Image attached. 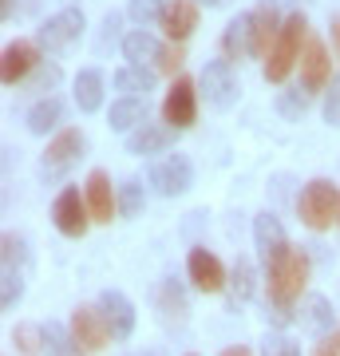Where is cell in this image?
<instances>
[{
	"instance_id": "9a60e30c",
	"label": "cell",
	"mask_w": 340,
	"mask_h": 356,
	"mask_svg": "<svg viewBox=\"0 0 340 356\" xmlns=\"http://www.w3.org/2000/svg\"><path fill=\"white\" fill-rule=\"evenodd\" d=\"M95 305H99V313H103V321H107V329H111L115 341H127V337L135 332V305L127 301V293L103 289Z\"/></svg>"
},
{
	"instance_id": "1f68e13d",
	"label": "cell",
	"mask_w": 340,
	"mask_h": 356,
	"mask_svg": "<svg viewBox=\"0 0 340 356\" xmlns=\"http://www.w3.org/2000/svg\"><path fill=\"white\" fill-rule=\"evenodd\" d=\"M163 13H166V0H131V4H127V16L139 28L163 24Z\"/></svg>"
},
{
	"instance_id": "52a82bcc",
	"label": "cell",
	"mask_w": 340,
	"mask_h": 356,
	"mask_svg": "<svg viewBox=\"0 0 340 356\" xmlns=\"http://www.w3.org/2000/svg\"><path fill=\"white\" fill-rule=\"evenodd\" d=\"M72 341L79 344L83 356L103 353V348L115 341L111 329H107V321H103V313H99V305H76L72 309Z\"/></svg>"
},
{
	"instance_id": "2e32d148",
	"label": "cell",
	"mask_w": 340,
	"mask_h": 356,
	"mask_svg": "<svg viewBox=\"0 0 340 356\" xmlns=\"http://www.w3.org/2000/svg\"><path fill=\"white\" fill-rule=\"evenodd\" d=\"M253 245H257V254H261L265 266H269V261H277V257L289 250V238H285V226H281L277 214L261 210V214L253 218Z\"/></svg>"
},
{
	"instance_id": "b9f144b4",
	"label": "cell",
	"mask_w": 340,
	"mask_h": 356,
	"mask_svg": "<svg viewBox=\"0 0 340 356\" xmlns=\"http://www.w3.org/2000/svg\"><path fill=\"white\" fill-rule=\"evenodd\" d=\"M119 24H123V16H119V13H107V16H103V44L119 36Z\"/></svg>"
},
{
	"instance_id": "8fae6325",
	"label": "cell",
	"mask_w": 340,
	"mask_h": 356,
	"mask_svg": "<svg viewBox=\"0 0 340 356\" xmlns=\"http://www.w3.org/2000/svg\"><path fill=\"white\" fill-rule=\"evenodd\" d=\"M40 64H44V60H40L36 40H13V44H4V60H0V79H4V88L24 83Z\"/></svg>"
},
{
	"instance_id": "f6af8a7d",
	"label": "cell",
	"mask_w": 340,
	"mask_h": 356,
	"mask_svg": "<svg viewBox=\"0 0 340 356\" xmlns=\"http://www.w3.org/2000/svg\"><path fill=\"white\" fill-rule=\"evenodd\" d=\"M332 48H337V56H340V16L332 20Z\"/></svg>"
},
{
	"instance_id": "d4e9b609",
	"label": "cell",
	"mask_w": 340,
	"mask_h": 356,
	"mask_svg": "<svg viewBox=\"0 0 340 356\" xmlns=\"http://www.w3.org/2000/svg\"><path fill=\"white\" fill-rule=\"evenodd\" d=\"M107 123H111V131H123V135L139 131L147 123V99H115L107 111Z\"/></svg>"
},
{
	"instance_id": "ac0fdd59",
	"label": "cell",
	"mask_w": 340,
	"mask_h": 356,
	"mask_svg": "<svg viewBox=\"0 0 340 356\" xmlns=\"http://www.w3.org/2000/svg\"><path fill=\"white\" fill-rule=\"evenodd\" d=\"M250 20H253V56L265 60L285 20H281V13H277V4H273V0H261V4L250 13Z\"/></svg>"
},
{
	"instance_id": "83f0119b",
	"label": "cell",
	"mask_w": 340,
	"mask_h": 356,
	"mask_svg": "<svg viewBox=\"0 0 340 356\" xmlns=\"http://www.w3.org/2000/svg\"><path fill=\"white\" fill-rule=\"evenodd\" d=\"M253 281H257V273H253V261H250V257H238V261H234V269H229L234 305H238V301H250V297H253Z\"/></svg>"
},
{
	"instance_id": "ee69618b",
	"label": "cell",
	"mask_w": 340,
	"mask_h": 356,
	"mask_svg": "<svg viewBox=\"0 0 340 356\" xmlns=\"http://www.w3.org/2000/svg\"><path fill=\"white\" fill-rule=\"evenodd\" d=\"M218 356H253V353L245 348V344H229V348H222Z\"/></svg>"
},
{
	"instance_id": "e0dca14e",
	"label": "cell",
	"mask_w": 340,
	"mask_h": 356,
	"mask_svg": "<svg viewBox=\"0 0 340 356\" xmlns=\"http://www.w3.org/2000/svg\"><path fill=\"white\" fill-rule=\"evenodd\" d=\"M170 44H186L198 28V0H166V13H163V24Z\"/></svg>"
},
{
	"instance_id": "7a4b0ae2",
	"label": "cell",
	"mask_w": 340,
	"mask_h": 356,
	"mask_svg": "<svg viewBox=\"0 0 340 356\" xmlns=\"http://www.w3.org/2000/svg\"><path fill=\"white\" fill-rule=\"evenodd\" d=\"M305 28H309L305 13L285 16V24H281L277 40H273V48H269V56H265V79H269V83H285V79H289V72L301 64L305 40H309V36H305Z\"/></svg>"
},
{
	"instance_id": "603a6c76",
	"label": "cell",
	"mask_w": 340,
	"mask_h": 356,
	"mask_svg": "<svg viewBox=\"0 0 340 356\" xmlns=\"http://www.w3.org/2000/svg\"><path fill=\"white\" fill-rule=\"evenodd\" d=\"M297 317H301V325L313 332L316 341L332 332V305H328L321 293H309V297H305V301H301V313H297Z\"/></svg>"
},
{
	"instance_id": "d590c367",
	"label": "cell",
	"mask_w": 340,
	"mask_h": 356,
	"mask_svg": "<svg viewBox=\"0 0 340 356\" xmlns=\"http://www.w3.org/2000/svg\"><path fill=\"white\" fill-rule=\"evenodd\" d=\"M0 245H4V266H13V269L28 266V242L20 238V234H4Z\"/></svg>"
},
{
	"instance_id": "cb8c5ba5",
	"label": "cell",
	"mask_w": 340,
	"mask_h": 356,
	"mask_svg": "<svg viewBox=\"0 0 340 356\" xmlns=\"http://www.w3.org/2000/svg\"><path fill=\"white\" fill-rule=\"evenodd\" d=\"M76 107L83 115H95L103 107V72L99 67H83L76 76Z\"/></svg>"
},
{
	"instance_id": "484cf974",
	"label": "cell",
	"mask_w": 340,
	"mask_h": 356,
	"mask_svg": "<svg viewBox=\"0 0 340 356\" xmlns=\"http://www.w3.org/2000/svg\"><path fill=\"white\" fill-rule=\"evenodd\" d=\"M60 123H63V99H56V95H44L28 111V131L32 135H51V131H60Z\"/></svg>"
},
{
	"instance_id": "5b68a950",
	"label": "cell",
	"mask_w": 340,
	"mask_h": 356,
	"mask_svg": "<svg viewBox=\"0 0 340 356\" xmlns=\"http://www.w3.org/2000/svg\"><path fill=\"white\" fill-rule=\"evenodd\" d=\"M238 76H234V64L229 60H206V67H202L198 76V95L214 111H229L234 103H238Z\"/></svg>"
},
{
	"instance_id": "4fadbf2b",
	"label": "cell",
	"mask_w": 340,
	"mask_h": 356,
	"mask_svg": "<svg viewBox=\"0 0 340 356\" xmlns=\"http://www.w3.org/2000/svg\"><path fill=\"white\" fill-rule=\"evenodd\" d=\"M186 273H190V281H194L198 293H222L229 285V269L222 266L206 245H194L186 254Z\"/></svg>"
},
{
	"instance_id": "7c38bea8",
	"label": "cell",
	"mask_w": 340,
	"mask_h": 356,
	"mask_svg": "<svg viewBox=\"0 0 340 356\" xmlns=\"http://www.w3.org/2000/svg\"><path fill=\"white\" fill-rule=\"evenodd\" d=\"M301 91H309V95H316V91H328V83H332V60H328V48L325 40L309 36L305 40V51H301Z\"/></svg>"
},
{
	"instance_id": "60d3db41",
	"label": "cell",
	"mask_w": 340,
	"mask_h": 356,
	"mask_svg": "<svg viewBox=\"0 0 340 356\" xmlns=\"http://www.w3.org/2000/svg\"><path fill=\"white\" fill-rule=\"evenodd\" d=\"M265 317L273 321V325H289V321H293V309H285V305H269V301H265Z\"/></svg>"
},
{
	"instance_id": "5bb4252c",
	"label": "cell",
	"mask_w": 340,
	"mask_h": 356,
	"mask_svg": "<svg viewBox=\"0 0 340 356\" xmlns=\"http://www.w3.org/2000/svg\"><path fill=\"white\" fill-rule=\"evenodd\" d=\"M83 198H88L91 222H99V226H107V222L119 214V194L111 191V178H107V170H91L88 182H83Z\"/></svg>"
},
{
	"instance_id": "f546056e",
	"label": "cell",
	"mask_w": 340,
	"mask_h": 356,
	"mask_svg": "<svg viewBox=\"0 0 340 356\" xmlns=\"http://www.w3.org/2000/svg\"><path fill=\"white\" fill-rule=\"evenodd\" d=\"M0 281H4V289H0V309H4V313H13V309L20 305V297H24V269L4 266Z\"/></svg>"
},
{
	"instance_id": "74e56055",
	"label": "cell",
	"mask_w": 340,
	"mask_h": 356,
	"mask_svg": "<svg viewBox=\"0 0 340 356\" xmlns=\"http://www.w3.org/2000/svg\"><path fill=\"white\" fill-rule=\"evenodd\" d=\"M321 111H325V123H328V127H340V76L332 79V83H328V91H325V107H321Z\"/></svg>"
},
{
	"instance_id": "ab89813d",
	"label": "cell",
	"mask_w": 340,
	"mask_h": 356,
	"mask_svg": "<svg viewBox=\"0 0 340 356\" xmlns=\"http://www.w3.org/2000/svg\"><path fill=\"white\" fill-rule=\"evenodd\" d=\"M313 356H340V329H332L328 337L313 344Z\"/></svg>"
},
{
	"instance_id": "f35d334b",
	"label": "cell",
	"mask_w": 340,
	"mask_h": 356,
	"mask_svg": "<svg viewBox=\"0 0 340 356\" xmlns=\"http://www.w3.org/2000/svg\"><path fill=\"white\" fill-rule=\"evenodd\" d=\"M182 60H186V56H182V44H163V56H159V72H163V76H175V72H182Z\"/></svg>"
},
{
	"instance_id": "44dd1931",
	"label": "cell",
	"mask_w": 340,
	"mask_h": 356,
	"mask_svg": "<svg viewBox=\"0 0 340 356\" xmlns=\"http://www.w3.org/2000/svg\"><path fill=\"white\" fill-rule=\"evenodd\" d=\"M111 83H115V91H123V99H147V91H154V72L151 67L123 64L111 76Z\"/></svg>"
},
{
	"instance_id": "ffe728a7",
	"label": "cell",
	"mask_w": 340,
	"mask_h": 356,
	"mask_svg": "<svg viewBox=\"0 0 340 356\" xmlns=\"http://www.w3.org/2000/svg\"><path fill=\"white\" fill-rule=\"evenodd\" d=\"M170 143H175V131L166 127V123H143L139 131L127 135V154H139V159H147V154H163Z\"/></svg>"
},
{
	"instance_id": "e575fe53",
	"label": "cell",
	"mask_w": 340,
	"mask_h": 356,
	"mask_svg": "<svg viewBox=\"0 0 340 356\" xmlns=\"http://www.w3.org/2000/svg\"><path fill=\"white\" fill-rule=\"evenodd\" d=\"M261 356H301V344L289 332H265L261 337Z\"/></svg>"
},
{
	"instance_id": "7bdbcfd3",
	"label": "cell",
	"mask_w": 340,
	"mask_h": 356,
	"mask_svg": "<svg viewBox=\"0 0 340 356\" xmlns=\"http://www.w3.org/2000/svg\"><path fill=\"white\" fill-rule=\"evenodd\" d=\"M16 8H20V0H0V20H13Z\"/></svg>"
},
{
	"instance_id": "6da1fadb",
	"label": "cell",
	"mask_w": 340,
	"mask_h": 356,
	"mask_svg": "<svg viewBox=\"0 0 340 356\" xmlns=\"http://www.w3.org/2000/svg\"><path fill=\"white\" fill-rule=\"evenodd\" d=\"M305 285H309V254L289 245L277 261L265 266V289H269V305H285L293 309L301 301Z\"/></svg>"
},
{
	"instance_id": "3957f363",
	"label": "cell",
	"mask_w": 340,
	"mask_h": 356,
	"mask_svg": "<svg viewBox=\"0 0 340 356\" xmlns=\"http://www.w3.org/2000/svg\"><path fill=\"white\" fill-rule=\"evenodd\" d=\"M297 218L309 229H328L332 222H340V191L328 178H309L305 191L297 194Z\"/></svg>"
},
{
	"instance_id": "4dcf8cb0",
	"label": "cell",
	"mask_w": 340,
	"mask_h": 356,
	"mask_svg": "<svg viewBox=\"0 0 340 356\" xmlns=\"http://www.w3.org/2000/svg\"><path fill=\"white\" fill-rule=\"evenodd\" d=\"M143 206H147L143 182H139V178H127L123 186H119V214H123V218H139Z\"/></svg>"
},
{
	"instance_id": "8d00e7d4",
	"label": "cell",
	"mask_w": 340,
	"mask_h": 356,
	"mask_svg": "<svg viewBox=\"0 0 340 356\" xmlns=\"http://www.w3.org/2000/svg\"><path fill=\"white\" fill-rule=\"evenodd\" d=\"M60 83V67L56 64H40L36 72H32V79H28V91H51Z\"/></svg>"
},
{
	"instance_id": "4316f807",
	"label": "cell",
	"mask_w": 340,
	"mask_h": 356,
	"mask_svg": "<svg viewBox=\"0 0 340 356\" xmlns=\"http://www.w3.org/2000/svg\"><path fill=\"white\" fill-rule=\"evenodd\" d=\"M44 353L48 356H83L79 344L72 341V329H63L60 321H48L44 325Z\"/></svg>"
},
{
	"instance_id": "277c9868",
	"label": "cell",
	"mask_w": 340,
	"mask_h": 356,
	"mask_svg": "<svg viewBox=\"0 0 340 356\" xmlns=\"http://www.w3.org/2000/svg\"><path fill=\"white\" fill-rule=\"evenodd\" d=\"M83 151H88V135L79 127H63L51 135L48 151H44V159H40V175H44V182H60L72 166L83 159Z\"/></svg>"
},
{
	"instance_id": "ba28073f",
	"label": "cell",
	"mask_w": 340,
	"mask_h": 356,
	"mask_svg": "<svg viewBox=\"0 0 340 356\" xmlns=\"http://www.w3.org/2000/svg\"><path fill=\"white\" fill-rule=\"evenodd\" d=\"M151 186L154 194H163V198H182V194L194 186V163H190L186 154H166V159H159V163L151 166Z\"/></svg>"
},
{
	"instance_id": "30bf717a",
	"label": "cell",
	"mask_w": 340,
	"mask_h": 356,
	"mask_svg": "<svg viewBox=\"0 0 340 356\" xmlns=\"http://www.w3.org/2000/svg\"><path fill=\"white\" fill-rule=\"evenodd\" d=\"M83 28H88V20H83V8H60L56 16H48V20L40 24L36 44H40L44 51H63L67 44H76V40L83 36Z\"/></svg>"
},
{
	"instance_id": "836d02e7",
	"label": "cell",
	"mask_w": 340,
	"mask_h": 356,
	"mask_svg": "<svg viewBox=\"0 0 340 356\" xmlns=\"http://www.w3.org/2000/svg\"><path fill=\"white\" fill-rule=\"evenodd\" d=\"M309 91H301V88H289V91H281L277 95V111L285 115V119H301L305 111H309Z\"/></svg>"
},
{
	"instance_id": "d6986e66",
	"label": "cell",
	"mask_w": 340,
	"mask_h": 356,
	"mask_svg": "<svg viewBox=\"0 0 340 356\" xmlns=\"http://www.w3.org/2000/svg\"><path fill=\"white\" fill-rule=\"evenodd\" d=\"M245 56H253V20L250 13H238L226 24V32H222V60L241 64Z\"/></svg>"
},
{
	"instance_id": "f1b7e54d",
	"label": "cell",
	"mask_w": 340,
	"mask_h": 356,
	"mask_svg": "<svg viewBox=\"0 0 340 356\" xmlns=\"http://www.w3.org/2000/svg\"><path fill=\"white\" fill-rule=\"evenodd\" d=\"M159 309H163V317H186V293L175 277H166L159 285Z\"/></svg>"
},
{
	"instance_id": "bcb514c9",
	"label": "cell",
	"mask_w": 340,
	"mask_h": 356,
	"mask_svg": "<svg viewBox=\"0 0 340 356\" xmlns=\"http://www.w3.org/2000/svg\"><path fill=\"white\" fill-rule=\"evenodd\" d=\"M198 4H206V8H218V4H226V0H198Z\"/></svg>"
},
{
	"instance_id": "7dc6e473",
	"label": "cell",
	"mask_w": 340,
	"mask_h": 356,
	"mask_svg": "<svg viewBox=\"0 0 340 356\" xmlns=\"http://www.w3.org/2000/svg\"><path fill=\"white\" fill-rule=\"evenodd\" d=\"M131 356H159V353H131Z\"/></svg>"
},
{
	"instance_id": "d6a6232c",
	"label": "cell",
	"mask_w": 340,
	"mask_h": 356,
	"mask_svg": "<svg viewBox=\"0 0 340 356\" xmlns=\"http://www.w3.org/2000/svg\"><path fill=\"white\" fill-rule=\"evenodd\" d=\"M13 344L24 356H36L40 348H44V325H28V321H20V325L13 329Z\"/></svg>"
},
{
	"instance_id": "8992f818",
	"label": "cell",
	"mask_w": 340,
	"mask_h": 356,
	"mask_svg": "<svg viewBox=\"0 0 340 356\" xmlns=\"http://www.w3.org/2000/svg\"><path fill=\"white\" fill-rule=\"evenodd\" d=\"M163 123L170 131H190L198 123V79L178 76L163 99Z\"/></svg>"
},
{
	"instance_id": "9c48e42d",
	"label": "cell",
	"mask_w": 340,
	"mask_h": 356,
	"mask_svg": "<svg viewBox=\"0 0 340 356\" xmlns=\"http://www.w3.org/2000/svg\"><path fill=\"white\" fill-rule=\"evenodd\" d=\"M51 222L60 229L63 238H83L91 226V210H88V198L76 191V186H63L51 202Z\"/></svg>"
},
{
	"instance_id": "7402d4cb",
	"label": "cell",
	"mask_w": 340,
	"mask_h": 356,
	"mask_svg": "<svg viewBox=\"0 0 340 356\" xmlns=\"http://www.w3.org/2000/svg\"><path fill=\"white\" fill-rule=\"evenodd\" d=\"M159 56H163V44L147 32V28H135V32H127L123 36V60L127 64H135V67H143V64H159Z\"/></svg>"
}]
</instances>
